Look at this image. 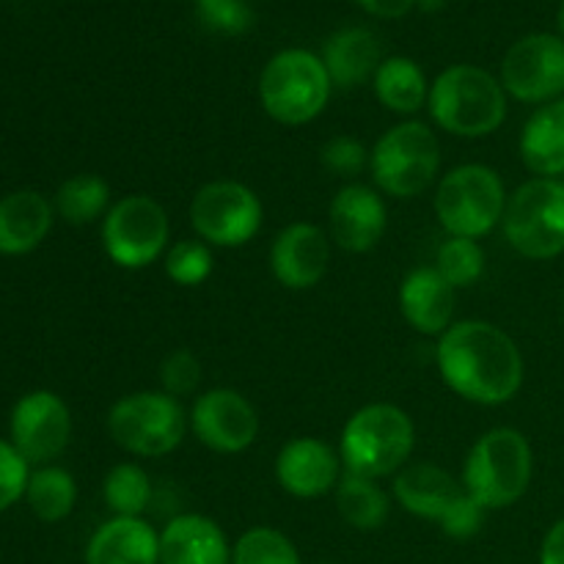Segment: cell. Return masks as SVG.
I'll use <instances>...</instances> for the list:
<instances>
[{
    "label": "cell",
    "instance_id": "cell-27",
    "mask_svg": "<svg viewBox=\"0 0 564 564\" xmlns=\"http://www.w3.org/2000/svg\"><path fill=\"white\" fill-rule=\"evenodd\" d=\"M113 196H110V185L105 176L99 174H75L55 191V213L72 226H88L102 224L108 215Z\"/></svg>",
    "mask_w": 564,
    "mask_h": 564
},
{
    "label": "cell",
    "instance_id": "cell-10",
    "mask_svg": "<svg viewBox=\"0 0 564 564\" xmlns=\"http://www.w3.org/2000/svg\"><path fill=\"white\" fill-rule=\"evenodd\" d=\"M102 251L116 268L143 270L165 257L171 220L163 204L149 193H130L110 204L99 224Z\"/></svg>",
    "mask_w": 564,
    "mask_h": 564
},
{
    "label": "cell",
    "instance_id": "cell-2",
    "mask_svg": "<svg viewBox=\"0 0 564 564\" xmlns=\"http://www.w3.org/2000/svg\"><path fill=\"white\" fill-rule=\"evenodd\" d=\"M430 119L457 138H488L505 124L507 91L496 75L477 64H452L430 83Z\"/></svg>",
    "mask_w": 564,
    "mask_h": 564
},
{
    "label": "cell",
    "instance_id": "cell-1",
    "mask_svg": "<svg viewBox=\"0 0 564 564\" xmlns=\"http://www.w3.org/2000/svg\"><path fill=\"white\" fill-rule=\"evenodd\" d=\"M435 364L446 389L485 408L516 400L527 375L516 339L488 319H457L438 339Z\"/></svg>",
    "mask_w": 564,
    "mask_h": 564
},
{
    "label": "cell",
    "instance_id": "cell-32",
    "mask_svg": "<svg viewBox=\"0 0 564 564\" xmlns=\"http://www.w3.org/2000/svg\"><path fill=\"white\" fill-rule=\"evenodd\" d=\"M163 270L171 284L185 286V290L202 286L215 273L213 246L204 240H176L165 251Z\"/></svg>",
    "mask_w": 564,
    "mask_h": 564
},
{
    "label": "cell",
    "instance_id": "cell-21",
    "mask_svg": "<svg viewBox=\"0 0 564 564\" xmlns=\"http://www.w3.org/2000/svg\"><path fill=\"white\" fill-rule=\"evenodd\" d=\"M319 58L336 88H358L372 83L375 72L383 64V44L369 28L347 25L325 39Z\"/></svg>",
    "mask_w": 564,
    "mask_h": 564
},
{
    "label": "cell",
    "instance_id": "cell-39",
    "mask_svg": "<svg viewBox=\"0 0 564 564\" xmlns=\"http://www.w3.org/2000/svg\"><path fill=\"white\" fill-rule=\"evenodd\" d=\"M540 564H564V518L549 529L540 545Z\"/></svg>",
    "mask_w": 564,
    "mask_h": 564
},
{
    "label": "cell",
    "instance_id": "cell-35",
    "mask_svg": "<svg viewBox=\"0 0 564 564\" xmlns=\"http://www.w3.org/2000/svg\"><path fill=\"white\" fill-rule=\"evenodd\" d=\"M319 163L336 176H358L369 169V149L352 135H334L319 149Z\"/></svg>",
    "mask_w": 564,
    "mask_h": 564
},
{
    "label": "cell",
    "instance_id": "cell-28",
    "mask_svg": "<svg viewBox=\"0 0 564 564\" xmlns=\"http://www.w3.org/2000/svg\"><path fill=\"white\" fill-rule=\"evenodd\" d=\"M25 501L33 516L44 523H58L72 516L77 501V482L66 468L39 466L31 471L25 488Z\"/></svg>",
    "mask_w": 564,
    "mask_h": 564
},
{
    "label": "cell",
    "instance_id": "cell-29",
    "mask_svg": "<svg viewBox=\"0 0 564 564\" xmlns=\"http://www.w3.org/2000/svg\"><path fill=\"white\" fill-rule=\"evenodd\" d=\"M102 499L116 518H143L154 499L152 477L138 463H116L102 479Z\"/></svg>",
    "mask_w": 564,
    "mask_h": 564
},
{
    "label": "cell",
    "instance_id": "cell-17",
    "mask_svg": "<svg viewBox=\"0 0 564 564\" xmlns=\"http://www.w3.org/2000/svg\"><path fill=\"white\" fill-rule=\"evenodd\" d=\"M389 229V207L375 185L339 187L328 204V235L347 253H369Z\"/></svg>",
    "mask_w": 564,
    "mask_h": 564
},
{
    "label": "cell",
    "instance_id": "cell-25",
    "mask_svg": "<svg viewBox=\"0 0 564 564\" xmlns=\"http://www.w3.org/2000/svg\"><path fill=\"white\" fill-rule=\"evenodd\" d=\"M372 91L389 113L413 119L419 110L427 108L430 80L413 58H408V55H389L378 66V72H375Z\"/></svg>",
    "mask_w": 564,
    "mask_h": 564
},
{
    "label": "cell",
    "instance_id": "cell-15",
    "mask_svg": "<svg viewBox=\"0 0 564 564\" xmlns=\"http://www.w3.org/2000/svg\"><path fill=\"white\" fill-rule=\"evenodd\" d=\"M275 482L292 499H323L334 494L345 466L339 449L314 435H297L286 441L273 463Z\"/></svg>",
    "mask_w": 564,
    "mask_h": 564
},
{
    "label": "cell",
    "instance_id": "cell-31",
    "mask_svg": "<svg viewBox=\"0 0 564 564\" xmlns=\"http://www.w3.org/2000/svg\"><path fill=\"white\" fill-rule=\"evenodd\" d=\"M231 564H303L295 543L273 527H251L231 545Z\"/></svg>",
    "mask_w": 564,
    "mask_h": 564
},
{
    "label": "cell",
    "instance_id": "cell-6",
    "mask_svg": "<svg viewBox=\"0 0 564 564\" xmlns=\"http://www.w3.org/2000/svg\"><path fill=\"white\" fill-rule=\"evenodd\" d=\"M441 171V141L430 124L405 119L389 127L369 149L375 187L391 198H416L435 185Z\"/></svg>",
    "mask_w": 564,
    "mask_h": 564
},
{
    "label": "cell",
    "instance_id": "cell-18",
    "mask_svg": "<svg viewBox=\"0 0 564 564\" xmlns=\"http://www.w3.org/2000/svg\"><path fill=\"white\" fill-rule=\"evenodd\" d=\"M397 301H400L402 319L416 334L430 336V339H441L455 325L457 290L433 264L408 270L400 292H397Z\"/></svg>",
    "mask_w": 564,
    "mask_h": 564
},
{
    "label": "cell",
    "instance_id": "cell-19",
    "mask_svg": "<svg viewBox=\"0 0 564 564\" xmlns=\"http://www.w3.org/2000/svg\"><path fill=\"white\" fill-rule=\"evenodd\" d=\"M391 490L408 516L430 523L444 521L446 512L466 494L460 479L435 463H408L400 474H394Z\"/></svg>",
    "mask_w": 564,
    "mask_h": 564
},
{
    "label": "cell",
    "instance_id": "cell-40",
    "mask_svg": "<svg viewBox=\"0 0 564 564\" xmlns=\"http://www.w3.org/2000/svg\"><path fill=\"white\" fill-rule=\"evenodd\" d=\"M446 3H449V0H416V6L424 14H438V11L446 9Z\"/></svg>",
    "mask_w": 564,
    "mask_h": 564
},
{
    "label": "cell",
    "instance_id": "cell-26",
    "mask_svg": "<svg viewBox=\"0 0 564 564\" xmlns=\"http://www.w3.org/2000/svg\"><path fill=\"white\" fill-rule=\"evenodd\" d=\"M336 510L341 521L356 532H378L391 516V496L380 488L378 479L358 477L345 471L334 490Z\"/></svg>",
    "mask_w": 564,
    "mask_h": 564
},
{
    "label": "cell",
    "instance_id": "cell-42",
    "mask_svg": "<svg viewBox=\"0 0 564 564\" xmlns=\"http://www.w3.org/2000/svg\"><path fill=\"white\" fill-rule=\"evenodd\" d=\"M314 564H339V562H314Z\"/></svg>",
    "mask_w": 564,
    "mask_h": 564
},
{
    "label": "cell",
    "instance_id": "cell-4",
    "mask_svg": "<svg viewBox=\"0 0 564 564\" xmlns=\"http://www.w3.org/2000/svg\"><path fill=\"white\" fill-rule=\"evenodd\" d=\"M534 474V452L516 427H494L479 435L463 463L460 482L485 512L507 510L527 496Z\"/></svg>",
    "mask_w": 564,
    "mask_h": 564
},
{
    "label": "cell",
    "instance_id": "cell-16",
    "mask_svg": "<svg viewBox=\"0 0 564 564\" xmlns=\"http://www.w3.org/2000/svg\"><path fill=\"white\" fill-rule=\"evenodd\" d=\"M330 235L317 224L295 220L275 235L270 246V273L284 290H314L328 275Z\"/></svg>",
    "mask_w": 564,
    "mask_h": 564
},
{
    "label": "cell",
    "instance_id": "cell-30",
    "mask_svg": "<svg viewBox=\"0 0 564 564\" xmlns=\"http://www.w3.org/2000/svg\"><path fill=\"white\" fill-rule=\"evenodd\" d=\"M485 248L479 240H468V237H446L435 251L433 268L449 281L455 290H468L477 284L485 275Z\"/></svg>",
    "mask_w": 564,
    "mask_h": 564
},
{
    "label": "cell",
    "instance_id": "cell-14",
    "mask_svg": "<svg viewBox=\"0 0 564 564\" xmlns=\"http://www.w3.org/2000/svg\"><path fill=\"white\" fill-rule=\"evenodd\" d=\"M9 435L14 449L31 466H50L61 457L72 438L69 405L55 391L39 389L20 397L11 408Z\"/></svg>",
    "mask_w": 564,
    "mask_h": 564
},
{
    "label": "cell",
    "instance_id": "cell-36",
    "mask_svg": "<svg viewBox=\"0 0 564 564\" xmlns=\"http://www.w3.org/2000/svg\"><path fill=\"white\" fill-rule=\"evenodd\" d=\"M28 479H31V463L14 449L11 441L0 438V512L25 499Z\"/></svg>",
    "mask_w": 564,
    "mask_h": 564
},
{
    "label": "cell",
    "instance_id": "cell-38",
    "mask_svg": "<svg viewBox=\"0 0 564 564\" xmlns=\"http://www.w3.org/2000/svg\"><path fill=\"white\" fill-rule=\"evenodd\" d=\"M356 3L378 20H400L416 9V0H356Z\"/></svg>",
    "mask_w": 564,
    "mask_h": 564
},
{
    "label": "cell",
    "instance_id": "cell-8",
    "mask_svg": "<svg viewBox=\"0 0 564 564\" xmlns=\"http://www.w3.org/2000/svg\"><path fill=\"white\" fill-rule=\"evenodd\" d=\"M187 430V411L165 391H132L108 411V435L132 457L171 455L182 446Z\"/></svg>",
    "mask_w": 564,
    "mask_h": 564
},
{
    "label": "cell",
    "instance_id": "cell-22",
    "mask_svg": "<svg viewBox=\"0 0 564 564\" xmlns=\"http://www.w3.org/2000/svg\"><path fill=\"white\" fill-rule=\"evenodd\" d=\"M55 207L39 191H14L0 198V253L25 257L47 240Z\"/></svg>",
    "mask_w": 564,
    "mask_h": 564
},
{
    "label": "cell",
    "instance_id": "cell-23",
    "mask_svg": "<svg viewBox=\"0 0 564 564\" xmlns=\"http://www.w3.org/2000/svg\"><path fill=\"white\" fill-rule=\"evenodd\" d=\"M86 564H160V532L147 518H110L86 545Z\"/></svg>",
    "mask_w": 564,
    "mask_h": 564
},
{
    "label": "cell",
    "instance_id": "cell-7",
    "mask_svg": "<svg viewBox=\"0 0 564 564\" xmlns=\"http://www.w3.org/2000/svg\"><path fill=\"white\" fill-rule=\"evenodd\" d=\"M507 198L510 193L499 171L485 163H463L438 180L433 209L446 237L482 240L505 220Z\"/></svg>",
    "mask_w": 564,
    "mask_h": 564
},
{
    "label": "cell",
    "instance_id": "cell-20",
    "mask_svg": "<svg viewBox=\"0 0 564 564\" xmlns=\"http://www.w3.org/2000/svg\"><path fill=\"white\" fill-rule=\"evenodd\" d=\"M160 564H231V543L209 516L182 512L160 529Z\"/></svg>",
    "mask_w": 564,
    "mask_h": 564
},
{
    "label": "cell",
    "instance_id": "cell-41",
    "mask_svg": "<svg viewBox=\"0 0 564 564\" xmlns=\"http://www.w3.org/2000/svg\"><path fill=\"white\" fill-rule=\"evenodd\" d=\"M556 25H560V36L564 39V0L560 3V11H556Z\"/></svg>",
    "mask_w": 564,
    "mask_h": 564
},
{
    "label": "cell",
    "instance_id": "cell-9",
    "mask_svg": "<svg viewBox=\"0 0 564 564\" xmlns=\"http://www.w3.org/2000/svg\"><path fill=\"white\" fill-rule=\"evenodd\" d=\"M505 240L516 253L545 262L564 253V182L532 176L507 198Z\"/></svg>",
    "mask_w": 564,
    "mask_h": 564
},
{
    "label": "cell",
    "instance_id": "cell-33",
    "mask_svg": "<svg viewBox=\"0 0 564 564\" xmlns=\"http://www.w3.org/2000/svg\"><path fill=\"white\" fill-rule=\"evenodd\" d=\"M196 17L218 36H242L253 25L251 0H196Z\"/></svg>",
    "mask_w": 564,
    "mask_h": 564
},
{
    "label": "cell",
    "instance_id": "cell-34",
    "mask_svg": "<svg viewBox=\"0 0 564 564\" xmlns=\"http://www.w3.org/2000/svg\"><path fill=\"white\" fill-rule=\"evenodd\" d=\"M202 386V361L187 347H176L160 364V391L176 397L196 394Z\"/></svg>",
    "mask_w": 564,
    "mask_h": 564
},
{
    "label": "cell",
    "instance_id": "cell-12",
    "mask_svg": "<svg viewBox=\"0 0 564 564\" xmlns=\"http://www.w3.org/2000/svg\"><path fill=\"white\" fill-rule=\"evenodd\" d=\"M499 80L507 97L527 105H549L564 97V39L529 33L501 58Z\"/></svg>",
    "mask_w": 564,
    "mask_h": 564
},
{
    "label": "cell",
    "instance_id": "cell-5",
    "mask_svg": "<svg viewBox=\"0 0 564 564\" xmlns=\"http://www.w3.org/2000/svg\"><path fill=\"white\" fill-rule=\"evenodd\" d=\"M330 83L319 53L306 47L279 50L259 75L262 110L284 127H303L328 108Z\"/></svg>",
    "mask_w": 564,
    "mask_h": 564
},
{
    "label": "cell",
    "instance_id": "cell-13",
    "mask_svg": "<svg viewBox=\"0 0 564 564\" xmlns=\"http://www.w3.org/2000/svg\"><path fill=\"white\" fill-rule=\"evenodd\" d=\"M191 433L215 455H240L251 449L262 430L257 405L242 391L218 386L196 394L187 411Z\"/></svg>",
    "mask_w": 564,
    "mask_h": 564
},
{
    "label": "cell",
    "instance_id": "cell-24",
    "mask_svg": "<svg viewBox=\"0 0 564 564\" xmlns=\"http://www.w3.org/2000/svg\"><path fill=\"white\" fill-rule=\"evenodd\" d=\"M523 165L534 176L560 180L564 174V97L540 105L518 138Z\"/></svg>",
    "mask_w": 564,
    "mask_h": 564
},
{
    "label": "cell",
    "instance_id": "cell-11",
    "mask_svg": "<svg viewBox=\"0 0 564 564\" xmlns=\"http://www.w3.org/2000/svg\"><path fill=\"white\" fill-rule=\"evenodd\" d=\"M187 218L207 246L242 248L262 231L264 204L246 182L213 180L193 193Z\"/></svg>",
    "mask_w": 564,
    "mask_h": 564
},
{
    "label": "cell",
    "instance_id": "cell-37",
    "mask_svg": "<svg viewBox=\"0 0 564 564\" xmlns=\"http://www.w3.org/2000/svg\"><path fill=\"white\" fill-rule=\"evenodd\" d=\"M485 516H488V512H485L471 496L463 494L460 499H457V505L446 512L444 521L438 523V529L452 540H471L482 532Z\"/></svg>",
    "mask_w": 564,
    "mask_h": 564
},
{
    "label": "cell",
    "instance_id": "cell-3",
    "mask_svg": "<svg viewBox=\"0 0 564 564\" xmlns=\"http://www.w3.org/2000/svg\"><path fill=\"white\" fill-rule=\"evenodd\" d=\"M416 449V424L394 402H369L345 422L339 457L345 471L369 479L400 474Z\"/></svg>",
    "mask_w": 564,
    "mask_h": 564
}]
</instances>
